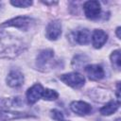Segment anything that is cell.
<instances>
[{
	"mask_svg": "<svg viewBox=\"0 0 121 121\" xmlns=\"http://www.w3.org/2000/svg\"><path fill=\"white\" fill-rule=\"evenodd\" d=\"M24 44L17 37L0 32V58H14L23 50Z\"/></svg>",
	"mask_w": 121,
	"mask_h": 121,
	"instance_id": "1",
	"label": "cell"
},
{
	"mask_svg": "<svg viewBox=\"0 0 121 121\" xmlns=\"http://www.w3.org/2000/svg\"><path fill=\"white\" fill-rule=\"evenodd\" d=\"M60 79L63 81L68 86H71L73 88H79L84 85L85 78L84 77L78 73V72H72L68 74H63L60 77Z\"/></svg>",
	"mask_w": 121,
	"mask_h": 121,
	"instance_id": "2",
	"label": "cell"
},
{
	"mask_svg": "<svg viewBox=\"0 0 121 121\" xmlns=\"http://www.w3.org/2000/svg\"><path fill=\"white\" fill-rule=\"evenodd\" d=\"M32 23H33V19H31L30 17L18 16V17H15L13 19H10V20L5 22L4 24L1 25V26H14V27H18V28L26 30Z\"/></svg>",
	"mask_w": 121,
	"mask_h": 121,
	"instance_id": "3",
	"label": "cell"
},
{
	"mask_svg": "<svg viewBox=\"0 0 121 121\" xmlns=\"http://www.w3.org/2000/svg\"><path fill=\"white\" fill-rule=\"evenodd\" d=\"M83 9L88 19H96L100 15L101 8L98 1H87L83 5Z\"/></svg>",
	"mask_w": 121,
	"mask_h": 121,
	"instance_id": "4",
	"label": "cell"
},
{
	"mask_svg": "<svg viewBox=\"0 0 121 121\" xmlns=\"http://www.w3.org/2000/svg\"><path fill=\"white\" fill-rule=\"evenodd\" d=\"M61 34V24L58 20L50 22L46 27V38L51 41L57 40Z\"/></svg>",
	"mask_w": 121,
	"mask_h": 121,
	"instance_id": "5",
	"label": "cell"
},
{
	"mask_svg": "<svg viewBox=\"0 0 121 121\" xmlns=\"http://www.w3.org/2000/svg\"><path fill=\"white\" fill-rule=\"evenodd\" d=\"M43 92V88L39 83L34 84L32 87H30L26 92V99L28 104L36 103L42 97Z\"/></svg>",
	"mask_w": 121,
	"mask_h": 121,
	"instance_id": "6",
	"label": "cell"
},
{
	"mask_svg": "<svg viewBox=\"0 0 121 121\" xmlns=\"http://www.w3.org/2000/svg\"><path fill=\"white\" fill-rule=\"evenodd\" d=\"M85 72L92 80H99L104 77V70L98 64L87 65L85 67Z\"/></svg>",
	"mask_w": 121,
	"mask_h": 121,
	"instance_id": "7",
	"label": "cell"
},
{
	"mask_svg": "<svg viewBox=\"0 0 121 121\" xmlns=\"http://www.w3.org/2000/svg\"><path fill=\"white\" fill-rule=\"evenodd\" d=\"M70 108L78 115H87L92 112V107L84 101H74L70 104Z\"/></svg>",
	"mask_w": 121,
	"mask_h": 121,
	"instance_id": "8",
	"label": "cell"
},
{
	"mask_svg": "<svg viewBox=\"0 0 121 121\" xmlns=\"http://www.w3.org/2000/svg\"><path fill=\"white\" fill-rule=\"evenodd\" d=\"M54 57V52L51 49L42 50L37 56V65L39 68H44L48 63L51 62Z\"/></svg>",
	"mask_w": 121,
	"mask_h": 121,
	"instance_id": "9",
	"label": "cell"
},
{
	"mask_svg": "<svg viewBox=\"0 0 121 121\" xmlns=\"http://www.w3.org/2000/svg\"><path fill=\"white\" fill-rule=\"evenodd\" d=\"M6 80H7V83H8L9 86H10L12 88H17V87H20L23 84L24 76L21 72L13 70V71L9 72Z\"/></svg>",
	"mask_w": 121,
	"mask_h": 121,
	"instance_id": "10",
	"label": "cell"
},
{
	"mask_svg": "<svg viewBox=\"0 0 121 121\" xmlns=\"http://www.w3.org/2000/svg\"><path fill=\"white\" fill-rule=\"evenodd\" d=\"M108 35L101 29H95L92 35V43L95 48H100L107 42Z\"/></svg>",
	"mask_w": 121,
	"mask_h": 121,
	"instance_id": "11",
	"label": "cell"
},
{
	"mask_svg": "<svg viewBox=\"0 0 121 121\" xmlns=\"http://www.w3.org/2000/svg\"><path fill=\"white\" fill-rule=\"evenodd\" d=\"M75 41L79 44H87L90 41V31L86 28L77 30L73 33Z\"/></svg>",
	"mask_w": 121,
	"mask_h": 121,
	"instance_id": "12",
	"label": "cell"
},
{
	"mask_svg": "<svg viewBox=\"0 0 121 121\" xmlns=\"http://www.w3.org/2000/svg\"><path fill=\"white\" fill-rule=\"evenodd\" d=\"M119 101H114V100H111L110 102H108L106 105H104L100 110V113L102 115H111L113 112H115L117 111V109L119 108Z\"/></svg>",
	"mask_w": 121,
	"mask_h": 121,
	"instance_id": "13",
	"label": "cell"
},
{
	"mask_svg": "<svg viewBox=\"0 0 121 121\" xmlns=\"http://www.w3.org/2000/svg\"><path fill=\"white\" fill-rule=\"evenodd\" d=\"M111 61L112 66L116 69L119 70L121 66V59H120V50H115L112 53L111 55Z\"/></svg>",
	"mask_w": 121,
	"mask_h": 121,
	"instance_id": "14",
	"label": "cell"
},
{
	"mask_svg": "<svg viewBox=\"0 0 121 121\" xmlns=\"http://www.w3.org/2000/svg\"><path fill=\"white\" fill-rule=\"evenodd\" d=\"M59 96V94L54 91V90H51V89H43V95H42V97L44 99V100H48V101H51V100H55L57 99Z\"/></svg>",
	"mask_w": 121,
	"mask_h": 121,
	"instance_id": "15",
	"label": "cell"
},
{
	"mask_svg": "<svg viewBox=\"0 0 121 121\" xmlns=\"http://www.w3.org/2000/svg\"><path fill=\"white\" fill-rule=\"evenodd\" d=\"M10 4L14 7H18V8H27L29 6L32 5V1H10Z\"/></svg>",
	"mask_w": 121,
	"mask_h": 121,
	"instance_id": "16",
	"label": "cell"
},
{
	"mask_svg": "<svg viewBox=\"0 0 121 121\" xmlns=\"http://www.w3.org/2000/svg\"><path fill=\"white\" fill-rule=\"evenodd\" d=\"M52 113V117L55 119V120H58V121H61L63 120V114L61 112H60L59 110H53L51 112Z\"/></svg>",
	"mask_w": 121,
	"mask_h": 121,
	"instance_id": "17",
	"label": "cell"
},
{
	"mask_svg": "<svg viewBox=\"0 0 121 121\" xmlns=\"http://www.w3.org/2000/svg\"><path fill=\"white\" fill-rule=\"evenodd\" d=\"M116 35H117V37L120 39L121 38V35H120V26H118L117 28H116Z\"/></svg>",
	"mask_w": 121,
	"mask_h": 121,
	"instance_id": "18",
	"label": "cell"
},
{
	"mask_svg": "<svg viewBox=\"0 0 121 121\" xmlns=\"http://www.w3.org/2000/svg\"><path fill=\"white\" fill-rule=\"evenodd\" d=\"M61 121H65V120H61Z\"/></svg>",
	"mask_w": 121,
	"mask_h": 121,
	"instance_id": "19",
	"label": "cell"
}]
</instances>
